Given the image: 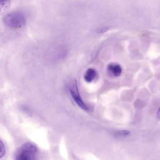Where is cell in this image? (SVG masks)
<instances>
[{
    "instance_id": "cell-5",
    "label": "cell",
    "mask_w": 160,
    "mask_h": 160,
    "mask_svg": "<svg viewBox=\"0 0 160 160\" xmlns=\"http://www.w3.org/2000/svg\"><path fill=\"white\" fill-rule=\"evenodd\" d=\"M96 75V72L94 69L89 68L87 70L85 74L84 79L87 82H91L94 79Z\"/></svg>"
},
{
    "instance_id": "cell-3",
    "label": "cell",
    "mask_w": 160,
    "mask_h": 160,
    "mask_svg": "<svg viewBox=\"0 0 160 160\" xmlns=\"http://www.w3.org/2000/svg\"><path fill=\"white\" fill-rule=\"evenodd\" d=\"M69 89L72 97L78 105L83 110H88V108L87 106L83 102L79 93L76 80L71 82Z\"/></svg>"
},
{
    "instance_id": "cell-8",
    "label": "cell",
    "mask_w": 160,
    "mask_h": 160,
    "mask_svg": "<svg viewBox=\"0 0 160 160\" xmlns=\"http://www.w3.org/2000/svg\"><path fill=\"white\" fill-rule=\"evenodd\" d=\"M5 152L6 150L4 145L3 142L0 140V158L4 156Z\"/></svg>"
},
{
    "instance_id": "cell-4",
    "label": "cell",
    "mask_w": 160,
    "mask_h": 160,
    "mask_svg": "<svg viewBox=\"0 0 160 160\" xmlns=\"http://www.w3.org/2000/svg\"><path fill=\"white\" fill-rule=\"evenodd\" d=\"M108 71L114 76L117 77L120 75L122 72L121 66L118 64L111 63L107 67Z\"/></svg>"
},
{
    "instance_id": "cell-2",
    "label": "cell",
    "mask_w": 160,
    "mask_h": 160,
    "mask_svg": "<svg viewBox=\"0 0 160 160\" xmlns=\"http://www.w3.org/2000/svg\"><path fill=\"white\" fill-rule=\"evenodd\" d=\"M3 21L7 26L13 28H18L24 26L26 23L24 16L21 12H14L6 15Z\"/></svg>"
},
{
    "instance_id": "cell-1",
    "label": "cell",
    "mask_w": 160,
    "mask_h": 160,
    "mask_svg": "<svg viewBox=\"0 0 160 160\" xmlns=\"http://www.w3.org/2000/svg\"><path fill=\"white\" fill-rule=\"evenodd\" d=\"M37 151L34 144L29 142L25 143L16 151L14 160H36Z\"/></svg>"
},
{
    "instance_id": "cell-7",
    "label": "cell",
    "mask_w": 160,
    "mask_h": 160,
    "mask_svg": "<svg viewBox=\"0 0 160 160\" xmlns=\"http://www.w3.org/2000/svg\"><path fill=\"white\" fill-rule=\"evenodd\" d=\"M129 131L128 130H120L115 132L114 136L115 138H118L127 136L129 134Z\"/></svg>"
},
{
    "instance_id": "cell-9",
    "label": "cell",
    "mask_w": 160,
    "mask_h": 160,
    "mask_svg": "<svg viewBox=\"0 0 160 160\" xmlns=\"http://www.w3.org/2000/svg\"><path fill=\"white\" fill-rule=\"evenodd\" d=\"M160 111H159V108L158 110V111L157 112V116L158 117V118L159 119L160 118Z\"/></svg>"
},
{
    "instance_id": "cell-6",
    "label": "cell",
    "mask_w": 160,
    "mask_h": 160,
    "mask_svg": "<svg viewBox=\"0 0 160 160\" xmlns=\"http://www.w3.org/2000/svg\"><path fill=\"white\" fill-rule=\"evenodd\" d=\"M10 1L8 0H0V13L7 10L10 5Z\"/></svg>"
}]
</instances>
